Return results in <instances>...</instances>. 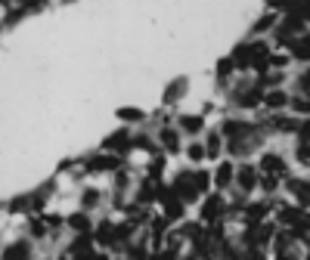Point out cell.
<instances>
[{
	"instance_id": "obj_9",
	"label": "cell",
	"mask_w": 310,
	"mask_h": 260,
	"mask_svg": "<svg viewBox=\"0 0 310 260\" xmlns=\"http://www.w3.org/2000/svg\"><path fill=\"white\" fill-rule=\"evenodd\" d=\"M295 56H301V59H310V38L307 41H301L295 46Z\"/></svg>"
},
{
	"instance_id": "obj_3",
	"label": "cell",
	"mask_w": 310,
	"mask_h": 260,
	"mask_svg": "<svg viewBox=\"0 0 310 260\" xmlns=\"http://www.w3.org/2000/svg\"><path fill=\"white\" fill-rule=\"evenodd\" d=\"M261 164H264V168H267L270 173H282V171H285V164H282V158H276V155H267V158H264Z\"/></svg>"
},
{
	"instance_id": "obj_1",
	"label": "cell",
	"mask_w": 310,
	"mask_h": 260,
	"mask_svg": "<svg viewBox=\"0 0 310 260\" xmlns=\"http://www.w3.org/2000/svg\"><path fill=\"white\" fill-rule=\"evenodd\" d=\"M217 214H221V198L214 195V198H208V205L202 208V220H214Z\"/></svg>"
},
{
	"instance_id": "obj_2",
	"label": "cell",
	"mask_w": 310,
	"mask_h": 260,
	"mask_svg": "<svg viewBox=\"0 0 310 260\" xmlns=\"http://www.w3.org/2000/svg\"><path fill=\"white\" fill-rule=\"evenodd\" d=\"M3 260H28V248H25V245H13V248H6Z\"/></svg>"
},
{
	"instance_id": "obj_13",
	"label": "cell",
	"mask_w": 310,
	"mask_h": 260,
	"mask_svg": "<svg viewBox=\"0 0 310 260\" xmlns=\"http://www.w3.org/2000/svg\"><path fill=\"white\" fill-rule=\"evenodd\" d=\"M202 155H205V149H202V146H192V149H189V158H192V161H199Z\"/></svg>"
},
{
	"instance_id": "obj_8",
	"label": "cell",
	"mask_w": 310,
	"mask_h": 260,
	"mask_svg": "<svg viewBox=\"0 0 310 260\" xmlns=\"http://www.w3.org/2000/svg\"><path fill=\"white\" fill-rule=\"evenodd\" d=\"M72 226H75L78 232H87L90 223H87V217H84V214H75V217H72Z\"/></svg>"
},
{
	"instance_id": "obj_4",
	"label": "cell",
	"mask_w": 310,
	"mask_h": 260,
	"mask_svg": "<svg viewBox=\"0 0 310 260\" xmlns=\"http://www.w3.org/2000/svg\"><path fill=\"white\" fill-rule=\"evenodd\" d=\"M115 164H118L115 158H93L87 168H90V171H109V168H115Z\"/></svg>"
},
{
	"instance_id": "obj_11",
	"label": "cell",
	"mask_w": 310,
	"mask_h": 260,
	"mask_svg": "<svg viewBox=\"0 0 310 260\" xmlns=\"http://www.w3.org/2000/svg\"><path fill=\"white\" fill-rule=\"evenodd\" d=\"M183 127H186L189 133H196V130L202 127V121H199V118H192V115H189V118H183Z\"/></svg>"
},
{
	"instance_id": "obj_5",
	"label": "cell",
	"mask_w": 310,
	"mask_h": 260,
	"mask_svg": "<svg viewBox=\"0 0 310 260\" xmlns=\"http://www.w3.org/2000/svg\"><path fill=\"white\" fill-rule=\"evenodd\" d=\"M239 183H242L245 189H251V186H255V171H251V168H242V173H239Z\"/></svg>"
},
{
	"instance_id": "obj_7",
	"label": "cell",
	"mask_w": 310,
	"mask_h": 260,
	"mask_svg": "<svg viewBox=\"0 0 310 260\" xmlns=\"http://www.w3.org/2000/svg\"><path fill=\"white\" fill-rule=\"evenodd\" d=\"M121 143H128V133H115L109 143H106V149H124Z\"/></svg>"
},
{
	"instance_id": "obj_12",
	"label": "cell",
	"mask_w": 310,
	"mask_h": 260,
	"mask_svg": "<svg viewBox=\"0 0 310 260\" xmlns=\"http://www.w3.org/2000/svg\"><path fill=\"white\" fill-rule=\"evenodd\" d=\"M267 102H270V105H282V102H285V93H279V90H273V93H270V96H267Z\"/></svg>"
},
{
	"instance_id": "obj_10",
	"label": "cell",
	"mask_w": 310,
	"mask_h": 260,
	"mask_svg": "<svg viewBox=\"0 0 310 260\" xmlns=\"http://www.w3.org/2000/svg\"><path fill=\"white\" fill-rule=\"evenodd\" d=\"M162 143H165L168 149H177V133H174V130H165V133H162Z\"/></svg>"
},
{
	"instance_id": "obj_14",
	"label": "cell",
	"mask_w": 310,
	"mask_h": 260,
	"mask_svg": "<svg viewBox=\"0 0 310 260\" xmlns=\"http://www.w3.org/2000/svg\"><path fill=\"white\" fill-rule=\"evenodd\" d=\"M298 158L310 164V146H301V149H298Z\"/></svg>"
},
{
	"instance_id": "obj_6",
	"label": "cell",
	"mask_w": 310,
	"mask_h": 260,
	"mask_svg": "<svg viewBox=\"0 0 310 260\" xmlns=\"http://www.w3.org/2000/svg\"><path fill=\"white\" fill-rule=\"evenodd\" d=\"M229 180H233V168H229V164H223V168L217 171V183H221V186H226Z\"/></svg>"
}]
</instances>
